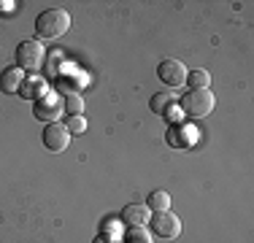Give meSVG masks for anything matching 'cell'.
Segmentation results:
<instances>
[{
	"mask_svg": "<svg viewBox=\"0 0 254 243\" xmlns=\"http://www.w3.org/2000/svg\"><path fill=\"white\" fill-rule=\"evenodd\" d=\"M70 30V14L65 8H49L44 11V14H38V19H35V33H38V38H60V35H65Z\"/></svg>",
	"mask_w": 254,
	"mask_h": 243,
	"instance_id": "cell-1",
	"label": "cell"
},
{
	"mask_svg": "<svg viewBox=\"0 0 254 243\" xmlns=\"http://www.w3.org/2000/svg\"><path fill=\"white\" fill-rule=\"evenodd\" d=\"M214 106H216V97H214V92H208V89H192V92H187L181 97L184 114H190V117H195V119L208 117V114L214 111Z\"/></svg>",
	"mask_w": 254,
	"mask_h": 243,
	"instance_id": "cell-2",
	"label": "cell"
},
{
	"mask_svg": "<svg viewBox=\"0 0 254 243\" xmlns=\"http://www.w3.org/2000/svg\"><path fill=\"white\" fill-rule=\"evenodd\" d=\"M46 60V52L38 41H22L16 46V68L22 70H38Z\"/></svg>",
	"mask_w": 254,
	"mask_h": 243,
	"instance_id": "cell-3",
	"label": "cell"
},
{
	"mask_svg": "<svg viewBox=\"0 0 254 243\" xmlns=\"http://www.w3.org/2000/svg\"><path fill=\"white\" fill-rule=\"evenodd\" d=\"M149 224H152V230L165 241L179 238V233H181V219L173 214V211H154L152 219H149Z\"/></svg>",
	"mask_w": 254,
	"mask_h": 243,
	"instance_id": "cell-4",
	"label": "cell"
},
{
	"mask_svg": "<svg viewBox=\"0 0 254 243\" xmlns=\"http://www.w3.org/2000/svg\"><path fill=\"white\" fill-rule=\"evenodd\" d=\"M70 143V132L65 124H60V122H52V124H46L44 130V146L54 154H60V151H65Z\"/></svg>",
	"mask_w": 254,
	"mask_h": 243,
	"instance_id": "cell-5",
	"label": "cell"
},
{
	"mask_svg": "<svg viewBox=\"0 0 254 243\" xmlns=\"http://www.w3.org/2000/svg\"><path fill=\"white\" fill-rule=\"evenodd\" d=\"M160 81L168 84V87H181V84L187 81V68L181 60H165V62H160Z\"/></svg>",
	"mask_w": 254,
	"mask_h": 243,
	"instance_id": "cell-6",
	"label": "cell"
},
{
	"mask_svg": "<svg viewBox=\"0 0 254 243\" xmlns=\"http://www.w3.org/2000/svg\"><path fill=\"white\" fill-rule=\"evenodd\" d=\"M63 114V103L60 100H54L52 95H46V97H41L38 103H35V119H41V122H57V117Z\"/></svg>",
	"mask_w": 254,
	"mask_h": 243,
	"instance_id": "cell-7",
	"label": "cell"
},
{
	"mask_svg": "<svg viewBox=\"0 0 254 243\" xmlns=\"http://www.w3.org/2000/svg\"><path fill=\"white\" fill-rule=\"evenodd\" d=\"M22 81H25V70L22 68H5L0 73V92H5V95L19 92Z\"/></svg>",
	"mask_w": 254,
	"mask_h": 243,
	"instance_id": "cell-8",
	"label": "cell"
},
{
	"mask_svg": "<svg viewBox=\"0 0 254 243\" xmlns=\"http://www.w3.org/2000/svg\"><path fill=\"white\" fill-rule=\"evenodd\" d=\"M149 219H152V211L146 205H127L122 211V222L132 224V227H143V224H149Z\"/></svg>",
	"mask_w": 254,
	"mask_h": 243,
	"instance_id": "cell-9",
	"label": "cell"
},
{
	"mask_svg": "<svg viewBox=\"0 0 254 243\" xmlns=\"http://www.w3.org/2000/svg\"><path fill=\"white\" fill-rule=\"evenodd\" d=\"M197 135L200 132L197 130H190V127H171V132H168V143L171 146H190L192 141H197Z\"/></svg>",
	"mask_w": 254,
	"mask_h": 243,
	"instance_id": "cell-10",
	"label": "cell"
},
{
	"mask_svg": "<svg viewBox=\"0 0 254 243\" xmlns=\"http://www.w3.org/2000/svg\"><path fill=\"white\" fill-rule=\"evenodd\" d=\"M19 89H25L22 95H27V97H46L49 95V87H46V81H41V78H30V81L25 78Z\"/></svg>",
	"mask_w": 254,
	"mask_h": 243,
	"instance_id": "cell-11",
	"label": "cell"
},
{
	"mask_svg": "<svg viewBox=\"0 0 254 243\" xmlns=\"http://www.w3.org/2000/svg\"><path fill=\"white\" fill-rule=\"evenodd\" d=\"M173 106H176V95L173 92H160V95L152 97V111L154 114H162V117H165V111Z\"/></svg>",
	"mask_w": 254,
	"mask_h": 243,
	"instance_id": "cell-12",
	"label": "cell"
},
{
	"mask_svg": "<svg viewBox=\"0 0 254 243\" xmlns=\"http://www.w3.org/2000/svg\"><path fill=\"white\" fill-rule=\"evenodd\" d=\"M187 84H190L192 89H208V84H211V73H208V70H203V68H197V70L187 73Z\"/></svg>",
	"mask_w": 254,
	"mask_h": 243,
	"instance_id": "cell-13",
	"label": "cell"
},
{
	"mask_svg": "<svg viewBox=\"0 0 254 243\" xmlns=\"http://www.w3.org/2000/svg\"><path fill=\"white\" fill-rule=\"evenodd\" d=\"M149 211H171V197H168V192L157 189L149 194V203H146Z\"/></svg>",
	"mask_w": 254,
	"mask_h": 243,
	"instance_id": "cell-14",
	"label": "cell"
},
{
	"mask_svg": "<svg viewBox=\"0 0 254 243\" xmlns=\"http://www.w3.org/2000/svg\"><path fill=\"white\" fill-rule=\"evenodd\" d=\"M63 108L70 114V117H76V114H81V111H84V97L78 95V92H70V95H65V100H63Z\"/></svg>",
	"mask_w": 254,
	"mask_h": 243,
	"instance_id": "cell-15",
	"label": "cell"
},
{
	"mask_svg": "<svg viewBox=\"0 0 254 243\" xmlns=\"http://www.w3.org/2000/svg\"><path fill=\"white\" fill-rule=\"evenodd\" d=\"M65 127H68L70 135H81L84 130H87V119L81 117V114H76V117H68V122H65Z\"/></svg>",
	"mask_w": 254,
	"mask_h": 243,
	"instance_id": "cell-16",
	"label": "cell"
},
{
	"mask_svg": "<svg viewBox=\"0 0 254 243\" xmlns=\"http://www.w3.org/2000/svg\"><path fill=\"white\" fill-rule=\"evenodd\" d=\"M127 241H130V243H152V235H149L143 227H130Z\"/></svg>",
	"mask_w": 254,
	"mask_h": 243,
	"instance_id": "cell-17",
	"label": "cell"
}]
</instances>
